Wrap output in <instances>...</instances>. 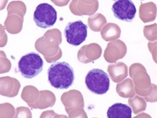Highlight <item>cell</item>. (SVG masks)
Here are the masks:
<instances>
[{"instance_id": "cell-1", "label": "cell", "mask_w": 157, "mask_h": 118, "mask_svg": "<svg viewBox=\"0 0 157 118\" xmlns=\"http://www.w3.org/2000/svg\"><path fill=\"white\" fill-rule=\"evenodd\" d=\"M48 81L57 89H67L75 81V70L66 62L51 64L47 70Z\"/></svg>"}, {"instance_id": "cell-2", "label": "cell", "mask_w": 157, "mask_h": 118, "mask_svg": "<svg viewBox=\"0 0 157 118\" xmlns=\"http://www.w3.org/2000/svg\"><path fill=\"white\" fill-rule=\"evenodd\" d=\"M86 86L92 93L103 95L109 89V76L100 69H93L87 73L86 76Z\"/></svg>"}, {"instance_id": "cell-3", "label": "cell", "mask_w": 157, "mask_h": 118, "mask_svg": "<svg viewBox=\"0 0 157 118\" xmlns=\"http://www.w3.org/2000/svg\"><path fill=\"white\" fill-rule=\"evenodd\" d=\"M44 62L36 53H28L21 57L18 63V70L24 78L33 79L41 73Z\"/></svg>"}, {"instance_id": "cell-4", "label": "cell", "mask_w": 157, "mask_h": 118, "mask_svg": "<svg viewBox=\"0 0 157 118\" xmlns=\"http://www.w3.org/2000/svg\"><path fill=\"white\" fill-rule=\"evenodd\" d=\"M57 20V13L51 4H40L35 9L33 13V21L41 28L52 27Z\"/></svg>"}, {"instance_id": "cell-5", "label": "cell", "mask_w": 157, "mask_h": 118, "mask_svg": "<svg viewBox=\"0 0 157 118\" xmlns=\"http://www.w3.org/2000/svg\"><path fill=\"white\" fill-rule=\"evenodd\" d=\"M67 42L72 45H79L87 38V25L82 21L68 22L64 30Z\"/></svg>"}, {"instance_id": "cell-6", "label": "cell", "mask_w": 157, "mask_h": 118, "mask_svg": "<svg viewBox=\"0 0 157 118\" xmlns=\"http://www.w3.org/2000/svg\"><path fill=\"white\" fill-rule=\"evenodd\" d=\"M112 11L115 18L131 22L136 16V6L130 0H119L116 1L112 6Z\"/></svg>"}, {"instance_id": "cell-7", "label": "cell", "mask_w": 157, "mask_h": 118, "mask_svg": "<svg viewBox=\"0 0 157 118\" xmlns=\"http://www.w3.org/2000/svg\"><path fill=\"white\" fill-rule=\"evenodd\" d=\"M109 118H132V109L121 103H116L109 108L107 111Z\"/></svg>"}]
</instances>
